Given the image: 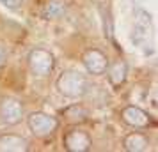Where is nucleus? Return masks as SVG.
Returning a JSON list of instances; mask_svg holds the SVG:
<instances>
[{"instance_id": "obj_12", "label": "nucleus", "mask_w": 158, "mask_h": 152, "mask_svg": "<svg viewBox=\"0 0 158 152\" xmlns=\"http://www.w3.org/2000/svg\"><path fill=\"white\" fill-rule=\"evenodd\" d=\"M66 9H68V0H48L43 9V18L44 20H57L66 14Z\"/></svg>"}, {"instance_id": "obj_1", "label": "nucleus", "mask_w": 158, "mask_h": 152, "mask_svg": "<svg viewBox=\"0 0 158 152\" xmlns=\"http://www.w3.org/2000/svg\"><path fill=\"white\" fill-rule=\"evenodd\" d=\"M57 90L60 95L68 99H78L87 94L89 90V80L85 74L78 71H64L57 78Z\"/></svg>"}, {"instance_id": "obj_3", "label": "nucleus", "mask_w": 158, "mask_h": 152, "mask_svg": "<svg viewBox=\"0 0 158 152\" xmlns=\"http://www.w3.org/2000/svg\"><path fill=\"white\" fill-rule=\"evenodd\" d=\"M27 124L32 134L37 138H46L50 136L53 131L59 127V120L53 115L43 113V111H34L27 117Z\"/></svg>"}, {"instance_id": "obj_6", "label": "nucleus", "mask_w": 158, "mask_h": 152, "mask_svg": "<svg viewBox=\"0 0 158 152\" xmlns=\"http://www.w3.org/2000/svg\"><path fill=\"white\" fill-rule=\"evenodd\" d=\"M121 119H123V122L128 124L130 127H133V129H146L153 122L151 120V115L148 111H144L142 108L133 106V104L124 106L121 110Z\"/></svg>"}, {"instance_id": "obj_5", "label": "nucleus", "mask_w": 158, "mask_h": 152, "mask_svg": "<svg viewBox=\"0 0 158 152\" xmlns=\"http://www.w3.org/2000/svg\"><path fill=\"white\" fill-rule=\"evenodd\" d=\"M82 62H84V67L89 74H94V76H100L107 71L108 67V58L103 51L96 50V48H89V50L84 51L82 55Z\"/></svg>"}, {"instance_id": "obj_10", "label": "nucleus", "mask_w": 158, "mask_h": 152, "mask_svg": "<svg viewBox=\"0 0 158 152\" xmlns=\"http://www.w3.org/2000/svg\"><path fill=\"white\" fill-rule=\"evenodd\" d=\"M123 147L128 152H142L149 147V138L142 133H130L123 140Z\"/></svg>"}, {"instance_id": "obj_15", "label": "nucleus", "mask_w": 158, "mask_h": 152, "mask_svg": "<svg viewBox=\"0 0 158 152\" xmlns=\"http://www.w3.org/2000/svg\"><path fill=\"white\" fill-rule=\"evenodd\" d=\"M0 2L9 9H20L23 4V0H0Z\"/></svg>"}, {"instance_id": "obj_4", "label": "nucleus", "mask_w": 158, "mask_h": 152, "mask_svg": "<svg viewBox=\"0 0 158 152\" xmlns=\"http://www.w3.org/2000/svg\"><path fill=\"white\" fill-rule=\"evenodd\" d=\"M23 104L15 97H2L0 99V120L6 126H15L23 119Z\"/></svg>"}, {"instance_id": "obj_8", "label": "nucleus", "mask_w": 158, "mask_h": 152, "mask_svg": "<svg viewBox=\"0 0 158 152\" xmlns=\"http://www.w3.org/2000/svg\"><path fill=\"white\" fill-rule=\"evenodd\" d=\"M151 30V16L148 11L140 7H135L133 11V34L131 39L135 44H142L148 39V34Z\"/></svg>"}, {"instance_id": "obj_13", "label": "nucleus", "mask_w": 158, "mask_h": 152, "mask_svg": "<svg viewBox=\"0 0 158 152\" xmlns=\"http://www.w3.org/2000/svg\"><path fill=\"white\" fill-rule=\"evenodd\" d=\"M62 117H64L66 122H69V124H82L87 120L89 111L82 104H71V106L62 110Z\"/></svg>"}, {"instance_id": "obj_7", "label": "nucleus", "mask_w": 158, "mask_h": 152, "mask_svg": "<svg viewBox=\"0 0 158 152\" xmlns=\"http://www.w3.org/2000/svg\"><path fill=\"white\" fill-rule=\"evenodd\" d=\"M93 147V140L82 129H71L64 134V149L68 152H87Z\"/></svg>"}, {"instance_id": "obj_11", "label": "nucleus", "mask_w": 158, "mask_h": 152, "mask_svg": "<svg viewBox=\"0 0 158 152\" xmlns=\"http://www.w3.org/2000/svg\"><path fill=\"white\" fill-rule=\"evenodd\" d=\"M126 74H128V67H126V64L123 62V60H119V62H115V64H112L110 67H107V76H108V81H110V85L115 88H119L124 83V80H126Z\"/></svg>"}, {"instance_id": "obj_14", "label": "nucleus", "mask_w": 158, "mask_h": 152, "mask_svg": "<svg viewBox=\"0 0 158 152\" xmlns=\"http://www.w3.org/2000/svg\"><path fill=\"white\" fill-rule=\"evenodd\" d=\"M7 58H9V51H7V48L0 44V69H2L4 65L7 64Z\"/></svg>"}, {"instance_id": "obj_2", "label": "nucleus", "mask_w": 158, "mask_h": 152, "mask_svg": "<svg viewBox=\"0 0 158 152\" xmlns=\"http://www.w3.org/2000/svg\"><path fill=\"white\" fill-rule=\"evenodd\" d=\"M27 64H29V69L34 76H37V78H46L53 71L55 58L52 55V51L44 50V48H34V50L29 51Z\"/></svg>"}, {"instance_id": "obj_9", "label": "nucleus", "mask_w": 158, "mask_h": 152, "mask_svg": "<svg viewBox=\"0 0 158 152\" xmlns=\"http://www.w3.org/2000/svg\"><path fill=\"white\" fill-rule=\"evenodd\" d=\"M29 140L20 134H2L0 136V152H27Z\"/></svg>"}]
</instances>
